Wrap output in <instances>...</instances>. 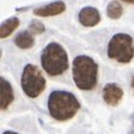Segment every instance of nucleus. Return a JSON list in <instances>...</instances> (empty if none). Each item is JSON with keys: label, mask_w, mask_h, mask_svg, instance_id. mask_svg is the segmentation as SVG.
Listing matches in <instances>:
<instances>
[{"label": "nucleus", "mask_w": 134, "mask_h": 134, "mask_svg": "<svg viewBox=\"0 0 134 134\" xmlns=\"http://www.w3.org/2000/svg\"><path fill=\"white\" fill-rule=\"evenodd\" d=\"M108 57L122 64L131 62L134 57V44L131 35L125 33L114 35L108 45Z\"/></svg>", "instance_id": "20e7f679"}, {"label": "nucleus", "mask_w": 134, "mask_h": 134, "mask_svg": "<svg viewBox=\"0 0 134 134\" xmlns=\"http://www.w3.org/2000/svg\"><path fill=\"white\" fill-rule=\"evenodd\" d=\"M15 99L12 86L7 80L0 77V109L6 110Z\"/></svg>", "instance_id": "6e6552de"}, {"label": "nucleus", "mask_w": 134, "mask_h": 134, "mask_svg": "<svg viewBox=\"0 0 134 134\" xmlns=\"http://www.w3.org/2000/svg\"><path fill=\"white\" fill-rule=\"evenodd\" d=\"M106 13H108V16H109L110 18L117 19L122 16L123 9H122L120 3H117V1H111V3L108 5V7H106Z\"/></svg>", "instance_id": "f8f14e48"}, {"label": "nucleus", "mask_w": 134, "mask_h": 134, "mask_svg": "<svg viewBox=\"0 0 134 134\" xmlns=\"http://www.w3.org/2000/svg\"><path fill=\"white\" fill-rule=\"evenodd\" d=\"M29 31L30 33H34V34H41L45 31V27L44 24L39 21H33V22L29 24Z\"/></svg>", "instance_id": "ddd939ff"}, {"label": "nucleus", "mask_w": 134, "mask_h": 134, "mask_svg": "<svg viewBox=\"0 0 134 134\" xmlns=\"http://www.w3.org/2000/svg\"><path fill=\"white\" fill-rule=\"evenodd\" d=\"M122 1H125V3H128V4H133V5H134V0H122Z\"/></svg>", "instance_id": "2eb2a0df"}, {"label": "nucleus", "mask_w": 134, "mask_h": 134, "mask_svg": "<svg viewBox=\"0 0 134 134\" xmlns=\"http://www.w3.org/2000/svg\"><path fill=\"white\" fill-rule=\"evenodd\" d=\"M21 86L25 96L29 98H36L46 88V79L36 65L27 64L21 76Z\"/></svg>", "instance_id": "39448f33"}, {"label": "nucleus", "mask_w": 134, "mask_h": 134, "mask_svg": "<svg viewBox=\"0 0 134 134\" xmlns=\"http://www.w3.org/2000/svg\"><path fill=\"white\" fill-rule=\"evenodd\" d=\"M99 68L93 58L77 56L72 62V79L76 87L81 91H92L98 83Z\"/></svg>", "instance_id": "f03ea898"}, {"label": "nucleus", "mask_w": 134, "mask_h": 134, "mask_svg": "<svg viewBox=\"0 0 134 134\" xmlns=\"http://www.w3.org/2000/svg\"><path fill=\"white\" fill-rule=\"evenodd\" d=\"M131 86H132V90H133V92H134V76H133V79H132V82H131Z\"/></svg>", "instance_id": "dca6fc26"}, {"label": "nucleus", "mask_w": 134, "mask_h": 134, "mask_svg": "<svg viewBox=\"0 0 134 134\" xmlns=\"http://www.w3.org/2000/svg\"><path fill=\"white\" fill-rule=\"evenodd\" d=\"M81 105L77 98L68 91H53L48 96L47 109L50 115L57 121H68L72 119Z\"/></svg>", "instance_id": "f257e3e1"}, {"label": "nucleus", "mask_w": 134, "mask_h": 134, "mask_svg": "<svg viewBox=\"0 0 134 134\" xmlns=\"http://www.w3.org/2000/svg\"><path fill=\"white\" fill-rule=\"evenodd\" d=\"M18 25H19V19L16 18V17H12V18L5 21L0 27V37L5 39L9 35H11L16 29L18 28Z\"/></svg>", "instance_id": "9b49d317"}, {"label": "nucleus", "mask_w": 134, "mask_h": 134, "mask_svg": "<svg viewBox=\"0 0 134 134\" xmlns=\"http://www.w3.org/2000/svg\"><path fill=\"white\" fill-rule=\"evenodd\" d=\"M65 11V4L63 1H56V3L48 4L46 6L37 7L34 10V15L40 17H50V16L60 15Z\"/></svg>", "instance_id": "1a4fd4ad"}, {"label": "nucleus", "mask_w": 134, "mask_h": 134, "mask_svg": "<svg viewBox=\"0 0 134 134\" xmlns=\"http://www.w3.org/2000/svg\"><path fill=\"white\" fill-rule=\"evenodd\" d=\"M3 134H18V133H16V132H12V131H5Z\"/></svg>", "instance_id": "4468645a"}, {"label": "nucleus", "mask_w": 134, "mask_h": 134, "mask_svg": "<svg viewBox=\"0 0 134 134\" xmlns=\"http://www.w3.org/2000/svg\"><path fill=\"white\" fill-rule=\"evenodd\" d=\"M79 21L85 27H94L100 22V13L96 7H83L79 12Z\"/></svg>", "instance_id": "0eeeda50"}, {"label": "nucleus", "mask_w": 134, "mask_h": 134, "mask_svg": "<svg viewBox=\"0 0 134 134\" xmlns=\"http://www.w3.org/2000/svg\"><path fill=\"white\" fill-rule=\"evenodd\" d=\"M34 36L30 31L28 30H23L21 33L16 35L15 37V44L17 47L22 48V50H28L30 47L34 46Z\"/></svg>", "instance_id": "9d476101"}, {"label": "nucleus", "mask_w": 134, "mask_h": 134, "mask_svg": "<svg viewBox=\"0 0 134 134\" xmlns=\"http://www.w3.org/2000/svg\"><path fill=\"white\" fill-rule=\"evenodd\" d=\"M41 66L50 76H58L69 68V58L64 47L58 42H50L41 53Z\"/></svg>", "instance_id": "7ed1b4c3"}, {"label": "nucleus", "mask_w": 134, "mask_h": 134, "mask_svg": "<svg viewBox=\"0 0 134 134\" xmlns=\"http://www.w3.org/2000/svg\"><path fill=\"white\" fill-rule=\"evenodd\" d=\"M123 98V90L117 83H106L103 88V99L108 105L117 106Z\"/></svg>", "instance_id": "423d86ee"}]
</instances>
